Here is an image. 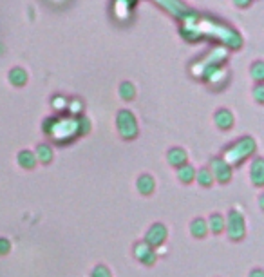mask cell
I'll return each instance as SVG.
<instances>
[{"mask_svg": "<svg viewBox=\"0 0 264 277\" xmlns=\"http://www.w3.org/2000/svg\"><path fill=\"white\" fill-rule=\"evenodd\" d=\"M18 161L22 163L24 167H33L34 165V156L31 154V152H22V154L18 156Z\"/></svg>", "mask_w": 264, "mask_h": 277, "instance_id": "8fae6325", "label": "cell"}, {"mask_svg": "<svg viewBox=\"0 0 264 277\" xmlns=\"http://www.w3.org/2000/svg\"><path fill=\"white\" fill-rule=\"evenodd\" d=\"M199 181H201V185H210V181H212V172L201 171L199 172Z\"/></svg>", "mask_w": 264, "mask_h": 277, "instance_id": "5bb4252c", "label": "cell"}, {"mask_svg": "<svg viewBox=\"0 0 264 277\" xmlns=\"http://www.w3.org/2000/svg\"><path fill=\"white\" fill-rule=\"evenodd\" d=\"M228 232H230V238L234 239L244 236V221H242V216L239 212H232L228 217Z\"/></svg>", "mask_w": 264, "mask_h": 277, "instance_id": "7a4b0ae2", "label": "cell"}, {"mask_svg": "<svg viewBox=\"0 0 264 277\" xmlns=\"http://www.w3.org/2000/svg\"><path fill=\"white\" fill-rule=\"evenodd\" d=\"M253 150L252 139H242V143H237L235 147H232L228 152H226V158L232 161V163H239L248 156V152Z\"/></svg>", "mask_w": 264, "mask_h": 277, "instance_id": "6da1fadb", "label": "cell"}, {"mask_svg": "<svg viewBox=\"0 0 264 277\" xmlns=\"http://www.w3.org/2000/svg\"><path fill=\"white\" fill-rule=\"evenodd\" d=\"M194 169L188 165H183L179 167V171H177V176H179V179H183V181H192V177H194Z\"/></svg>", "mask_w": 264, "mask_h": 277, "instance_id": "ba28073f", "label": "cell"}, {"mask_svg": "<svg viewBox=\"0 0 264 277\" xmlns=\"http://www.w3.org/2000/svg\"><path fill=\"white\" fill-rule=\"evenodd\" d=\"M165 238H167V230H165L163 225H154L147 234V244H150V246L161 244Z\"/></svg>", "mask_w": 264, "mask_h": 277, "instance_id": "3957f363", "label": "cell"}, {"mask_svg": "<svg viewBox=\"0 0 264 277\" xmlns=\"http://www.w3.org/2000/svg\"><path fill=\"white\" fill-rule=\"evenodd\" d=\"M138 189L143 192V194H148L154 189V179L150 176H141L140 181H138Z\"/></svg>", "mask_w": 264, "mask_h": 277, "instance_id": "8992f818", "label": "cell"}, {"mask_svg": "<svg viewBox=\"0 0 264 277\" xmlns=\"http://www.w3.org/2000/svg\"><path fill=\"white\" fill-rule=\"evenodd\" d=\"M7 252H9V241L0 239V254H7Z\"/></svg>", "mask_w": 264, "mask_h": 277, "instance_id": "2e32d148", "label": "cell"}, {"mask_svg": "<svg viewBox=\"0 0 264 277\" xmlns=\"http://www.w3.org/2000/svg\"><path fill=\"white\" fill-rule=\"evenodd\" d=\"M210 172H214V176L217 177L219 181H228L232 176L230 167L226 165L223 160H214V167H212V171Z\"/></svg>", "mask_w": 264, "mask_h": 277, "instance_id": "277c9868", "label": "cell"}, {"mask_svg": "<svg viewBox=\"0 0 264 277\" xmlns=\"http://www.w3.org/2000/svg\"><path fill=\"white\" fill-rule=\"evenodd\" d=\"M169 160H170V163H172V165H181V163L186 160V156H185V152H183V150L174 149V150H170Z\"/></svg>", "mask_w": 264, "mask_h": 277, "instance_id": "52a82bcc", "label": "cell"}, {"mask_svg": "<svg viewBox=\"0 0 264 277\" xmlns=\"http://www.w3.org/2000/svg\"><path fill=\"white\" fill-rule=\"evenodd\" d=\"M192 232L196 234L197 238H201L206 234V223L203 221V219H196V221L192 223Z\"/></svg>", "mask_w": 264, "mask_h": 277, "instance_id": "9c48e42d", "label": "cell"}, {"mask_svg": "<svg viewBox=\"0 0 264 277\" xmlns=\"http://www.w3.org/2000/svg\"><path fill=\"white\" fill-rule=\"evenodd\" d=\"M261 165H263V161L257 160L255 161V165H253V172H252V177L255 183H261L263 179H261Z\"/></svg>", "mask_w": 264, "mask_h": 277, "instance_id": "4fadbf2b", "label": "cell"}, {"mask_svg": "<svg viewBox=\"0 0 264 277\" xmlns=\"http://www.w3.org/2000/svg\"><path fill=\"white\" fill-rule=\"evenodd\" d=\"M223 225H225V223H223V217L221 216L215 214V216L210 217V228H212L214 232H221V230H223Z\"/></svg>", "mask_w": 264, "mask_h": 277, "instance_id": "30bf717a", "label": "cell"}, {"mask_svg": "<svg viewBox=\"0 0 264 277\" xmlns=\"http://www.w3.org/2000/svg\"><path fill=\"white\" fill-rule=\"evenodd\" d=\"M136 255H138V259L143 261V263H152L154 257H156L150 248V244H147V243H141L136 246Z\"/></svg>", "mask_w": 264, "mask_h": 277, "instance_id": "5b68a950", "label": "cell"}, {"mask_svg": "<svg viewBox=\"0 0 264 277\" xmlns=\"http://www.w3.org/2000/svg\"><path fill=\"white\" fill-rule=\"evenodd\" d=\"M92 277H111V274H109V270L105 266H98V268L92 272Z\"/></svg>", "mask_w": 264, "mask_h": 277, "instance_id": "9a60e30c", "label": "cell"}, {"mask_svg": "<svg viewBox=\"0 0 264 277\" xmlns=\"http://www.w3.org/2000/svg\"><path fill=\"white\" fill-rule=\"evenodd\" d=\"M253 277H263V274H261V272H255V274H253Z\"/></svg>", "mask_w": 264, "mask_h": 277, "instance_id": "e0dca14e", "label": "cell"}, {"mask_svg": "<svg viewBox=\"0 0 264 277\" xmlns=\"http://www.w3.org/2000/svg\"><path fill=\"white\" fill-rule=\"evenodd\" d=\"M38 156H40V160H42V161H49L51 156H53V152H51L49 147H45V145H40Z\"/></svg>", "mask_w": 264, "mask_h": 277, "instance_id": "7c38bea8", "label": "cell"}]
</instances>
